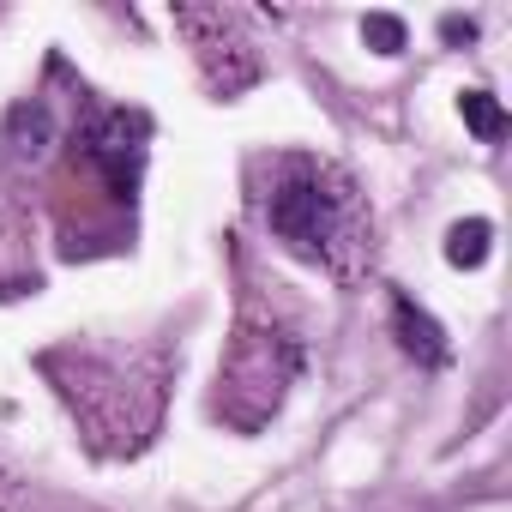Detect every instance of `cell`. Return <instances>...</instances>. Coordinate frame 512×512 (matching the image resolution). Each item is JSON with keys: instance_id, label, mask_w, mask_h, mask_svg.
<instances>
[{"instance_id": "1", "label": "cell", "mask_w": 512, "mask_h": 512, "mask_svg": "<svg viewBox=\"0 0 512 512\" xmlns=\"http://www.w3.org/2000/svg\"><path fill=\"white\" fill-rule=\"evenodd\" d=\"M338 217H344V205L320 175H296L272 193V235L290 253H302V260H320L338 241Z\"/></svg>"}, {"instance_id": "2", "label": "cell", "mask_w": 512, "mask_h": 512, "mask_svg": "<svg viewBox=\"0 0 512 512\" xmlns=\"http://www.w3.org/2000/svg\"><path fill=\"white\" fill-rule=\"evenodd\" d=\"M145 121L139 115H103L97 121V133L85 139V157L109 175V187L115 193H127L133 181H139V163H145Z\"/></svg>"}, {"instance_id": "3", "label": "cell", "mask_w": 512, "mask_h": 512, "mask_svg": "<svg viewBox=\"0 0 512 512\" xmlns=\"http://www.w3.org/2000/svg\"><path fill=\"white\" fill-rule=\"evenodd\" d=\"M392 332H398V344H404L416 362H428V368L446 362V332H440L434 314H422L410 296H392Z\"/></svg>"}, {"instance_id": "4", "label": "cell", "mask_w": 512, "mask_h": 512, "mask_svg": "<svg viewBox=\"0 0 512 512\" xmlns=\"http://www.w3.org/2000/svg\"><path fill=\"white\" fill-rule=\"evenodd\" d=\"M488 241H494V223H488V217H464V223L446 229V260H452L458 272H476V266L488 260Z\"/></svg>"}, {"instance_id": "5", "label": "cell", "mask_w": 512, "mask_h": 512, "mask_svg": "<svg viewBox=\"0 0 512 512\" xmlns=\"http://www.w3.org/2000/svg\"><path fill=\"white\" fill-rule=\"evenodd\" d=\"M458 115H464V127H470L476 139H500V133H506V109H500L488 91H464V97H458Z\"/></svg>"}, {"instance_id": "6", "label": "cell", "mask_w": 512, "mask_h": 512, "mask_svg": "<svg viewBox=\"0 0 512 512\" xmlns=\"http://www.w3.org/2000/svg\"><path fill=\"white\" fill-rule=\"evenodd\" d=\"M13 151H19V157H43V151H49V109H43V103L13 109Z\"/></svg>"}, {"instance_id": "7", "label": "cell", "mask_w": 512, "mask_h": 512, "mask_svg": "<svg viewBox=\"0 0 512 512\" xmlns=\"http://www.w3.org/2000/svg\"><path fill=\"white\" fill-rule=\"evenodd\" d=\"M362 43H368L374 55H404L410 31H404V19H398V13H368V19H362Z\"/></svg>"}, {"instance_id": "8", "label": "cell", "mask_w": 512, "mask_h": 512, "mask_svg": "<svg viewBox=\"0 0 512 512\" xmlns=\"http://www.w3.org/2000/svg\"><path fill=\"white\" fill-rule=\"evenodd\" d=\"M440 37H446V43H476V25L452 13V19H440Z\"/></svg>"}]
</instances>
